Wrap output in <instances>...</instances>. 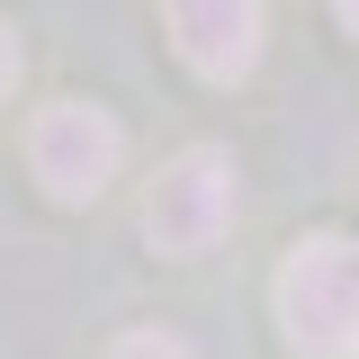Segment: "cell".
<instances>
[{
  "mask_svg": "<svg viewBox=\"0 0 359 359\" xmlns=\"http://www.w3.org/2000/svg\"><path fill=\"white\" fill-rule=\"evenodd\" d=\"M9 81H18V36L0 27V99H9Z\"/></svg>",
  "mask_w": 359,
  "mask_h": 359,
  "instance_id": "8992f818",
  "label": "cell"
},
{
  "mask_svg": "<svg viewBox=\"0 0 359 359\" xmlns=\"http://www.w3.org/2000/svg\"><path fill=\"white\" fill-rule=\"evenodd\" d=\"M126 162V126L99 108V99H54L36 108V126H27V171L45 180V198H63V207H90L108 180Z\"/></svg>",
  "mask_w": 359,
  "mask_h": 359,
  "instance_id": "3957f363",
  "label": "cell"
},
{
  "mask_svg": "<svg viewBox=\"0 0 359 359\" xmlns=\"http://www.w3.org/2000/svg\"><path fill=\"white\" fill-rule=\"evenodd\" d=\"M332 9H341V27H351V36H359V0H332Z\"/></svg>",
  "mask_w": 359,
  "mask_h": 359,
  "instance_id": "52a82bcc",
  "label": "cell"
},
{
  "mask_svg": "<svg viewBox=\"0 0 359 359\" xmlns=\"http://www.w3.org/2000/svg\"><path fill=\"white\" fill-rule=\"evenodd\" d=\"M269 306L306 359H359V243L351 233H306L269 278Z\"/></svg>",
  "mask_w": 359,
  "mask_h": 359,
  "instance_id": "6da1fadb",
  "label": "cell"
},
{
  "mask_svg": "<svg viewBox=\"0 0 359 359\" xmlns=\"http://www.w3.org/2000/svg\"><path fill=\"white\" fill-rule=\"evenodd\" d=\"M162 18L198 81H243L261 63V0H162Z\"/></svg>",
  "mask_w": 359,
  "mask_h": 359,
  "instance_id": "277c9868",
  "label": "cell"
},
{
  "mask_svg": "<svg viewBox=\"0 0 359 359\" xmlns=\"http://www.w3.org/2000/svg\"><path fill=\"white\" fill-rule=\"evenodd\" d=\"M233 207H243V189H233V153L189 144L171 171L153 180V198H144V243L171 252V261H198V252H216L224 233H233Z\"/></svg>",
  "mask_w": 359,
  "mask_h": 359,
  "instance_id": "7a4b0ae2",
  "label": "cell"
},
{
  "mask_svg": "<svg viewBox=\"0 0 359 359\" xmlns=\"http://www.w3.org/2000/svg\"><path fill=\"white\" fill-rule=\"evenodd\" d=\"M108 359H189V351H180L171 332H126V341H117Z\"/></svg>",
  "mask_w": 359,
  "mask_h": 359,
  "instance_id": "5b68a950",
  "label": "cell"
}]
</instances>
